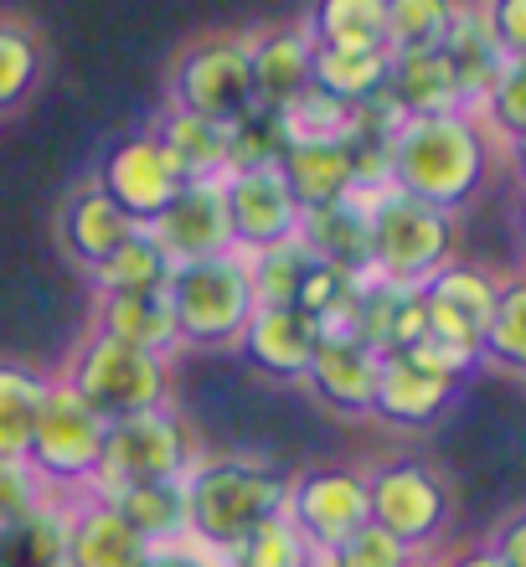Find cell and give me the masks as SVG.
<instances>
[{"label":"cell","instance_id":"28","mask_svg":"<svg viewBox=\"0 0 526 567\" xmlns=\"http://www.w3.org/2000/svg\"><path fill=\"white\" fill-rule=\"evenodd\" d=\"M316 47H347V52H392L388 47V0H316L305 21Z\"/></svg>","mask_w":526,"mask_h":567},{"label":"cell","instance_id":"1","mask_svg":"<svg viewBox=\"0 0 526 567\" xmlns=\"http://www.w3.org/2000/svg\"><path fill=\"white\" fill-rule=\"evenodd\" d=\"M382 181L444 217L465 212L485 181V130L475 109L392 114L382 130Z\"/></svg>","mask_w":526,"mask_h":567},{"label":"cell","instance_id":"34","mask_svg":"<svg viewBox=\"0 0 526 567\" xmlns=\"http://www.w3.org/2000/svg\"><path fill=\"white\" fill-rule=\"evenodd\" d=\"M279 124H285V145L289 140H357L361 109L341 104V99H331V93H320L310 83L295 104L279 109Z\"/></svg>","mask_w":526,"mask_h":567},{"label":"cell","instance_id":"37","mask_svg":"<svg viewBox=\"0 0 526 567\" xmlns=\"http://www.w3.org/2000/svg\"><path fill=\"white\" fill-rule=\"evenodd\" d=\"M37 78H42V47H37V37L27 27H16V21H0V114L27 104Z\"/></svg>","mask_w":526,"mask_h":567},{"label":"cell","instance_id":"38","mask_svg":"<svg viewBox=\"0 0 526 567\" xmlns=\"http://www.w3.org/2000/svg\"><path fill=\"white\" fill-rule=\"evenodd\" d=\"M285 150V124L279 109H248L233 130H227V171H254V165H274Z\"/></svg>","mask_w":526,"mask_h":567},{"label":"cell","instance_id":"20","mask_svg":"<svg viewBox=\"0 0 526 567\" xmlns=\"http://www.w3.org/2000/svg\"><path fill=\"white\" fill-rule=\"evenodd\" d=\"M248 42V78H254V104L285 109L310 89V62L316 42L305 27H269L243 37Z\"/></svg>","mask_w":526,"mask_h":567},{"label":"cell","instance_id":"44","mask_svg":"<svg viewBox=\"0 0 526 567\" xmlns=\"http://www.w3.org/2000/svg\"><path fill=\"white\" fill-rule=\"evenodd\" d=\"M485 553L496 557L501 567H526V516H522V511H512V516L491 532Z\"/></svg>","mask_w":526,"mask_h":567},{"label":"cell","instance_id":"27","mask_svg":"<svg viewBox=\"0 0 526 567\" xmlns=\"http://www.w3.org/2000/svg\"><path fill=\"white\" fill-rule=\"evenodd\" d=\"M388 73H392V52H347V47H316L310 62V83L320 93H331L341 104L361 109L377 104L388 93Z\"/></svg>","mask_w":526,"mask_h":567},{"label":"cell","instance_id":"2","mask_svg":"<svg viewBox=\"0 0 526 567\" xmlns=\"http://www.w3.org/2000/svg\"><path fill=\"white\" fill-rule=\"evenodd\" d=\"M181 491H186V542L207 557H227L258 522L279 516L285 506V475L243 454L196 460Z\"/></svg>","mask_w":526,"mask_h":567},{"label":"cell","instance_id":"10","mask_svg":"<svg viewBox=\"0 0 526 567\" xmlns=\"http://www.w3.org/2000/svg\"><path fill=\"white\" fill-rule=\"evenodd\" d=\"M279 516L300 532L310 553L326 557L357 526H367V480L351 464H310V470L285 480Z\"/></svg>","mask_w":526,"mask_h":567},{"label":"cell","instance_id":"6","mask_svg":"<svg viewBox=\"0 0 526 567\" xmlns=\"http://www.w3.org/2000/svg\"><path fill=\"white\" fill-rule=\"evenodd\" d=\"M104 429L109 423L93 413L83 398H78L62 377H52L47 388V403L37 413V429L27 439V470L42 480L47 495H83L93 491V475H99V454H104Z\"/></svg>","mask_w":526,"mask_h":567},{"label":"cell","instance_id":"26","mask_svg":"<svg viewBox=\"0 0 526 567\" xmlns=\"http://www.w3.org/2000/svg\"><path fill=\"white\" fill-rule=\"evenodd\" d=\"M227 130L233 124H212L196 120V114H181V109H161L151 124V135L176 155V165L186 171V181H217L227 171Z\"/></svg>","mask_w":526,"mask_h":567},{"label":"cell","instance_id":"17","mask_svg":"<svg viewBox=\"0 0 526 567\" xmlns=\"http://www.w3.org/2000/svg\"><path fill=\"white\" fill-rule=\"evenodd\" d=\"M320 326H310L295 305H258L238 336V357L274 382H305L316 357Z\"/></svg>","mask_w":526,"mask_h":567},{"label":"cell","instance_id":"21","mask_svg":"<svg viewBox=\"0 0 526 567\" xmlns=\"http://www.w3.org/2000/svg\"><path fill=\"white\" fill-rule=\"evenodd\" d=\"M58 233H62V248L73 254V264H83V269H99L114 248H120L130 233H135V223L124 217L114 202H109L93 181H83L68 202H62L58 212Z\"/></svg>","mask_w":526,"mask_h":567},{"label":"cell","instance_id":"29","mask_svg":"<svg viewBox=\"0 0 526 567\" xmlns=\"http://www.w3.org/2000/svg\"><path fill=\"white\" fill-rule=\"evenodd\" d=\"M0 567H68V522L58 495L16 522H0Z\"/></svg>","mask_w":526,"mask_h":567},{"label":"cell","instance_id":"14","mask_svg":"<svg viewBox=\"0 0 526 567\" xmlns=\"http://www.w3.org/2000/svg\"><path fill=\"white\" fill-rule=\"evenodd\" d=\"M460 377L434 367L419 346L408 351H388L377 357V388H372V419H382L388 429H429L450 413V403L460 398Z\"/></svg>","mask_w":526,"mask_h":567},{"label":"cell","instance_id":"40","mask_svg":"<svg viewBox=\"0 0 526 567\" xmlns=\"http://www.w3.org/2000/svg\"><path fill=\"white\" fill-rule=\"evenodd\" d=\"M316 567H413V553H408L398 537H388L382 526H357L341 547H331L326 557H316Z\"/></svg>","mask_w":526,"mask_h":567},{"label":"cell","instance_id":"35","mask_svg":"<svg viewBox=\"0 0 526 567\" xmlns=\"http://www.w3.org/2000/svg\"><path fill=\"white\" fill-rule=\"evenodd\" d=\"M454 21H460V6H454V0H388V47L392 52L444 47Z\"/></svg>","mask_w":526,"mask_h":567},{"label":"cell","instance_id":"39","mask_svg":"<svg viewBox=\"0 0 526 567\" xmlns=\"http://www.w3.org/2000/svg\"><path fill=\"white\" fill-rule=\"evenodd\" d=\"M305 269H310V254L295 243H279L269 254H254L248 258V284H254V299L258 305H295V289H300Z\"/></svg>","mask_w":526,"mask_h":567},{"label":"cell","instance_id":"7","mask_svg":"<svg viewBox=\"0 0 526 567\" xmlns=\"http://www.w3.org/2000/svg\"><path fill=\"white\" fill-rule=\"evenodd\" d=\"M202 460L196 429L181 419L176 408H151L135 419H120L104 429V454L93 495L120 491V485H145V480H186V470Z\"/></svg>","mask_w":526,"mask_h":567},{"label":"cell","instance_id":"19","mask_svg":"<svg viewBox=\"0 0 526 567\" xmlns=\"http://www.w3.org/2000/svg\"><path fill=\"white\" fill-rule=\"evenodd\" d=\"M310 392L331 413H347V419H372V388H377V351L347 336V330H320L316 357H310V372H305Z\"/></svg>","mask_w":526,"mask_h":567},{"label":"cell","instance_id":"9","mask_svg":"<svg viewBox=\"0 0 526 567\" xmlns=\"http://www.w3.org/2000/svg\"><path fill=\"white\" fill-rule=\"evenodd\" d=\"M361 480H367V522L398 537L408 553L434 547L439 532L450 526V491L423 460H382L361 470Z\"/></svg>","mask_w":526,"mask_h":567},{"label":"cell","instance_id":"45","mask_svg":"<svg viewBox=\"0 0 526 567\" xmlns=\"http://www.w3.org/2000/svg\"><path fill=\"white\" fill-rule=\"evenodd\" d=\"M145 567H223V563H217V557H207L202 547H192V542H186V547H166V553H155Z\"/></svg>","mask_w":526,"mask_h":567},{"label":"cell","instance_id":"22","mask_svg":"<svg viewBox=\"0 0 526 567\" xmlns=\"http://www.w3.org/2000/svg\"><path fill=\"white\" fill-rule=\"evenodd\" d=\"M382 104L392 114H439V109H465L460 104V83L444 58V47H423V52H392V73Z\"/></svg>","mask_w":526,"mask_h":567},{"label":"cell","instance_id":"42","mask_svg":"<svg viewBox=\"0 0 526 567\" xmlns=\"http://www.w3.org/2000/svg\"><path fill=\"white\" fill-rule=\"evenodd\" d=\"M475 16H481L485 37L496 42L501 58H506V62H522L526 58V0H485Z\"/></svg>","mask_w":526,"mask_h":567},{"label":"cell","instance_id":"30","mask_svg":"<svg viewBox=\"0 0 526 567\" xmlns=\"http://www.w3.org/2000/svg\"><path fill=\"white\" fill-rule=\"evenodd\" d=\"M52 377L16 357H0V460H21L27 439L37 429V413L47 403Z\"/></svg>","mask_w":526,"mask_h":567},{"label":"cell","instance_id":"41","mask_svg":"<svg viewBox=\"0 0 526 567\" xmlns=\"http://www.w3.org/2000/svg\"><path fill=\"white\" fill-rule=\"evenodd\" d=\"M481 104H485V124H491L501 140L516 145V140L526 135V58L501 68V78L491 83V93H485Z\"/></svg>","mask_w":526,"mask_h":567},{"label":"cell","instance_id":"4","mask_svg":"<svg viewBox=\"0 0 526 567\" xmlns=\"http://www.w3.org/2000/svg\"><path fill=\"white\" fill-rule=\"evenodd\" d=\"M62 382L104 423H120L171 403V357L124 346L89 326V336L73 346V357L62 367Z\"/></svg>","mask_w":526,"mask_h":567},{"label":"cell","instance_id":"5","mask_svg":"<svg viewBox=\"0 0 526 567\" xmlns=\"http://www.w3.org/2000/svg\"><path fill=\"white\" fill-rule=\"evenodd\" d=\"M166 299H171V315H176L181 346H196V351L238 346L248 315L258 310L254 284H248V258L243 254L176 264L166 284Z\"/></svg>","mask_w":526,"mask_h":567},{"label":"cell","instance_id":"23","mask_svg":"<svg viewBox=\"0 0 526 567\" xmlns=\"http://www.w3.org/2000/svg\"><path fill=\"white\" fill-rule=\"evenodd\" d=\"M93 330H104L124 346H140V351H161V357L181 351L166 289L161 295H99L93 299Z\"/></svg>","mask_w":526,"mask_h":567},{"label":"cell","instance_id":"11","mask_svg":"<svg viewBox=\"0 0 526 567\" xmlns=\"http://www.w3.org/2000/svg\"><path fill=\"white\" fill-rule=\"evenodd\" d=\"M217 196H223V223H227L233 254L254 258L279 248V243L300 238V207H295V196H289L285 176L274 165L223 171L217 176Z\"/></svg>","mask_w":526,"mask_h":567},{"label":"cell","instance_id":"15","mask_svg":"<svg viewBox=\"0 0 526 567\" xmlns=\"http://www.w3.org/2000/svg\"><path fill=\"white\" fill-rule=\"evenodd\" d=\"M62 522H68V567H145L155 557L151 542L93 491L68 495Z\"/></svg>","mask_w":526,"mask_h":567},{"label":"cell","instance_id":"43","mask_svg":"<svg viewBox=\"0 0 526 567\" xmlns=\"http://www.w3.org/2000/svg\"><path fill=\"white\" fill-rule=\"evenodd\" d=\"M42 501H52V495L27 470V460H0V522H16V516L37 511Z\"/></svg>","mask_w":526,"mask_h":567},{"label":"cell","instance_id":"36","mask_svg":"<svg viewBox=\"0 0 526 567\" xmlns=\"http://www.w3.org/2000/svg\"><path fill=\"white\" fill-rule=\"evenodd\" d=\"M223 563L227 567H316V553L305 547V537L285 516H269V522H258Z\"/></svg>","mask_w":526,"mask_h":567},{"label":"cell","instance_id":"31","mask_svg":"<svg viewBox=\"0 0 526 567\" xmlns=\"http://www.w3.org/2000/svg\"><path fill=\"white\" fill-rule=\"evenodd\" d=\"M171 269H176V264L161 254V243H155L145 227H135V233L89 274H93V289H99V295H161L171 284Z\"/></svg>","mask_w":526,"mask_h":567},{"label":"cell","instance_id":"46","mask_svg":"<svg viewBox=\"0 0 526 567\" xmlns=\"http://www.w3.org/2000/svg\"><path fill=\"white\" fill-rule=\"evenodd\" d=\"M444 567H501L496 557L485 553V547H470V553H460V557H450V563Z\"/></svg>","mask_w":526,"mask_h":567},{"label":"cell","instance_id":"32","mask_svg":"<svg viewBox=\"0 0 526 567\" xmlns=\"http://www.w3.org/2000/svg\"><path fill=\"white\" fill-rule=\"evenodd\" d=\"M444 58H450L454 68V83H460V104L475 109L491 93V83L501 78V68H506V58L496 52V42L485 37L481 16L475 11H460V21H454V31L444 37Z\"/></svg>","mask_w":526,"mask_h":567},{"label":"cell","instance_id":"3","mask_svg":"<svg viewBox=\"0 0 526 567\" xmlns=\"http://www.w3.org/2000/svg\"><path fill=\"white\" fill-rule=\"evenodd\" d=\"M367 212V274L388 284H423L450 264L454 217L423 207L413 196L382 186H357Z\"/></svg>","mask_w":526,"mask_h":567},{"label":"cell","instance_id":"13","mask_svg":"<svg viewBox=\"0 0 526 567\" xmlns=\"http://www.w3.org/2000/svg\"><path fill=\"white\" fill-rule=\"evenodd\" d=\"M496 289H501L496 274L475 269V264H444V269H434L419 284L423 326H429L423 341L444 346L454 357L481 361V336H485L491 310H496Z\"/></svg>","mask_w":526,"mask_h":567},{"label":"cell","instance_id":"33","mask_svg":"<svg viewBox=\"0 0 526 567\" xmlns=\"http://www.w3.org/2000/svg\"><path fill=\"white\" fill-rule=\"evenodd\" d=\"M481 361H491V367H501L512 377L526 372V284L522 279H501L496 310H491L481 336Z\"/></svg>","mask_w":526,"mask_h":567},{"label":"cell","instance_id":"8","mask_svg":"<svg viewBox=\"0 0 526 567\" xmlns=\"http://www.w3.org/2000/svg\"><path fill=\"white\" fill-rule=\"evenodd\" d=\"M171 109L196 114L212 124H238L254 104V78H248V42L243 37H202L171 62L166 78Z\"/></svg>","mask_w":526,"mask_h":567},{"label":"cell","instance_id":"12","mask_svg":"<svg viewBox=\"0 0 526 567\" xmlns=\"http://www.w3.org/2000/svg\"><path fill=\"white\" fill-rule=\"evenodd\" d=\"M93 186H99L135 227H151L155 217L171 207V196L186 186V171H181L176 155H171L151 130H140V135H124L109 145V155L99 161Z\"/></svg>","mask_w":526,"mask_h":567},{"label":"cell","instance_id":"18","mask_svg":"<svg viewBox=\"0 0 526 567\" xmlns=\"http://www.w3.org/2000/svg\"><path fill=\"white\" fill-rule=\"evenodd\" d=\"M274 171L285 176V186L300 212L347 202L361 186L357 145H351V140H289V145L279 150Z\"/></svg>","mask_w":526,"mask_h":567},{"label":"cell","instance_id":"25","mask_svg":"<svg viewBox=\"0 0 526 567\" xmlns=\"http://www.w3.org/2000/svg\"><path fill=\"white\" fill-rule=\"evenodd\" d=\"M104 501L120 511L124 522L135 526L140 537L151 542L155 553H166V547H181V542H186V491H181V480L120 485V491H104Z\"/></svg>","mask_w":526,"mask_h":567},{"label":"cell","instance_id":"24","mask_svg":"<svg viewBox=\"0 0 526 567\" xmlns=\"http://www.w3.org/2000/svg\"><path fill=\"white\" fill-rule=\"evenodd\" d=\"M300 248L310 258H320V264L367 274V212H361V196L351 192L347 202L300 212Z\"/></svg>","mask_w":526,"mask_h":567},{"label":"cell","instance_id":"16","mask_svg":"<svg viewBox=\"0 0 526 567\" xmlns=\"http://www.w3.org/2000/svg\"><path fill=\"white\" fill-rule=\"evenodd\" d=\"M145 233L161 243V254H166L171 264H202V258L233 254L217 181H186V186L171 196V207L161 212Z\"/></svg>","mask_w":526,"mask_h":567}]
</instances>
